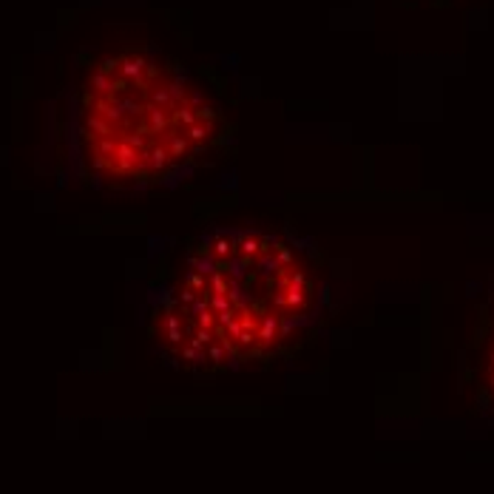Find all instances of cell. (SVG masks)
<instances>
[{"label": "cell", "instance_id": "6da1fadb", "mask_svg": "<svg viewBox=\"0 0 494 494\" xmlns=\"http://www.w3.org/2000/svg\"><path fill=\"white\" fill-rule=\"evenodd\" d=\"M321 250L290 225H210L179 239L148 281V338L196 378L290 358L327 318Z\"/></svg>", "mask_w": 494, "mask_h": 494}, {"label": "cell", "instance_id": "7a4b0ae2", "mask_svg": "<svg viewBox=\"0 0 494 494\" xmlns=\"http://www.w3.org/2000/svg\"><path fill=\"white\" fill-rule=\"evenodd\" d=\"M230 136L216 91L154 45L100 57L77 94L80 162L103 187H174L214 165Z\"/></svg>", "mask_w": 494, "mask_h": 494}, {"label": "cell", "instance_id": "3957f363", "mask_svg": "<svg viewBox=\"0 0 494 494\" xmlns=\"http://www.w3.org/2000/svg\"><path fill=\"white\" fill-rule=\"evenodd\" d=\"M477 364H475V387L477 404L494 415V296L488 298L477 327Z\"/></svg>", "mask_w": 494, "mask_h": 494}]
</instances>
